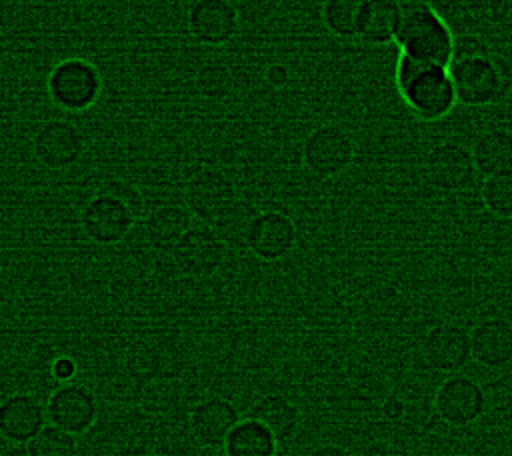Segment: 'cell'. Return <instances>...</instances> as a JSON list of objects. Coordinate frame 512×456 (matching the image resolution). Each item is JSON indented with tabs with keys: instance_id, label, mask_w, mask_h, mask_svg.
<instances>
[{
	"instance_id": "cell-1",
	"label": "cell",
	"mask_w": 512,
	"mask_h": 456,
	"mask_svg": "<svg viewBox=\"0 0 512 456\" xmlns=\"http://www.w3.org/2000/svg\"><path fill=\"white\" fill-rule=\"evenodd\" d=\"M394 84L408 112L422 122L446 118L458 104L448 66L398 54Z\"/></svg>"
},
{
	"instance_id": "cell-2",
	"label": "cell",
	"mask_w": 512,
	"mask_h": 456,
	"mask_svg": "<svg viewBox=\"0 0 512 456\" xmlns=\"http://www.w3.org/2000/svg\"><path fill=\"white\" fill-rule=\"evenodd\" d=\"M454 32L428 0H402L396 30L400 54L432 64H450Z\"/></svg>"
},
{
	"instance_id": "cell-3",
	"label": "cell",
	"mask_w": 512,
	"mask_h": 456,
	"mask_svg": "<svg viewBox=\"0 0 512 456\" xmlns=\"http://www.w3.org/2000/svg\"><path fill=\"white\" fill-rule=\"evenodd\" d=\"M448 72L456 100L462 106L480 108L504 100L512 90V66L500 54L450 62Z\"/></svg>"
},
{
	"instance_id": "cell-4",
	"label": "cell",
	"mask_w": 512,
	"mask_h": 456,
	"mask_svg": "<svg viewBox=\"0 0 512 456\" xmlns=\"http://www.w3.org/2000/svg\"><path fill=\"white\" fill-rule=\"evenodd\" d=\"M102 74L86 58H64L46 76V92L50 102L70 114L90 110L102 94Z\"/></svg>"
},
{
	"instance_id": "cell-5",
	"label": "cell",
	"mask_w": 512,
	"mask_h": 456,
	"mask_svg": "<svg viewBox=\"0 0 512 456\" xmlns=\"http://www.w3.org/2000/svg\"><path fill=\"white\" fill-rule=\"evenodd\" d=\"M356 154L352 134L334 122L314 126L302 140L300 158L304 168L316 178H336L344 174Z\"/></svg>"
},
{
	"instance_id": "cell-6",
	"label": "cell",
	"mask_w": 512,
	"mask_h": 456,
	"mask_svg": "<svg viewBox=\"0 0 512 456\" xmlns=\"http://www.w3.org/2000/svg\"><path fill=\"white\" fill-rule=\"evenodd\" d=\"M86 152V136L78 124L66 118H50L32 136V156L46 170H68Z\"/></svg>"
},
{
	"instance_id": "cell-7",
	"label": "cell",
	"mask_w": 512,
	"mask_h": 456,
	"mask_svg": "<svg viewBox=\"0 0 512 456\" xmlns=\"http://www.w3.org/2000/svg\"><path fill=\"white\" fill-rule=\"evenodd\" d=\"M238 198L232 174L218 166H200L184 184V202L190 214L212 224Z\"/></svg>"
},
{
	"instance_id": "cell-8",
	"label": "cell",
	"mask_w": 512,
	"mask_h": 456,
	"mask_svg": "<svg viewBox=\"0 0 512 456\" xmlns=\"http://www.w3.org/2000/svg\"><path fill=\"white\" fill-rule=\"evenodd\" d=\"M228 246L220 240L212 226H192L172 248L170 258L174 268L194 280L214 276L226 262Z\"/></svg>"
},
{
	"instance_id": "cell-9",
	"label": "cell",
	"mask_w": 512,
	"mask_h": 456,
	"mask_svg": "<svg viewBox=\"0 0 512 456\" xmlns=\"http://www.w3.org/2000/svg\"><path fill=\"white\" fill-rule=\"evenodd\" d=\"M424 176L440 192L468 190L478 176L472 150L458 140L434 144L424 158Z\"/></svg>"
},
{
	"instance_id": "cell-10",
	"label": "cell",
	"mask_w": 512,
	"mask_h": 456,
	"mask_svg": "<svg viewBox=\"0 0 512 456\" xmlns=\"http://www.w3.org/2000/svg\"><path fill=\"white\" fill-rule=\"evenodd\" d=\"M84 236L98 246L120 244L134 228L136 216L120 200L94 192L78 216Z\"/></svg>"
},
{
	"instance_id": "cell-11",
	"label": "cell",
	"mask_w": 512,
	"mask_h": 456,
	"mask_svg": "<svg viewBox=\"0 0 512 456\" xmlns=\"http://www.w3.org/2000/svg\"><path fill=\"white\" fill-rule=\"evenodd\" d=\"M48 422L72 432L86 434L100 416V402L96 394L82 382L58 384L46 400Z\"/></svg>"
},
{
	"instance_id": "cell-12",
	"label": "cell",
	"mask_w": 512,
	"mask_h": 456,
	"mask_svg": "<svg viewBox=\"0 0 512 456\" xmlns=\"http://www.w3.org/2000/svg\"><path fill=\"white\" fill-rule=\"evenodd\" d=\"M298 242L296 222L280 210H260L246 234L244 248L262 262H278L292 254Z\"/></svg>"
},
{
	"instance_id": "cell-13",
	"label": "cell",
	"mask_w": 512,
	"mask_h": 456,
	"mask_svg": "<svg viewBox=\"0 0 512 456\" xmlns=\"http://www.w3.org/2000/svg\"><path fill=\"white\" fill-rule=\"evenodd\" d=\"M240 410L220 394L200 398L188 412V430L200 448L218 450L224 446L230 430L238 424Z\"/></svg>"
},
{
	"instance_id": "cell-14",
	"label": "cell",
	"mask_w": 512,
	"mask_h": 456,
	"mask_svg": "<svg viewBox=\"0 0 512 456\" xmlns=\"http://www.w3.org/2000/svg\"><path fill=\"white\" fill-rule=\"evenodd\" d=\"M186 26L198 44L224 46L238 32L240 14L232 0H194L186 14Z\"/></svg>"
},
{
	"instance_id": "cell-15",
	"label": "cell",
	"mask_w": 512,
	"mask_h": 456,
	"mask_svg": "<svg viewBox=\"0 0 512 456\" xmlns=\"http://www.w3.org/2000/svg\"><path fill=\"white\" fill-rule=\"evenodd\" d=\"M434 410L450 426H468L482 418V384L472 376H448L434 392Z\"/></svg>"
},
{
	"instance_id": "cell-16",
	"label": "cell",
	"mask_w": 512,
	"mask_h": 456,
	"mask_svg": "<svg viewBox=\"0 0 512 456\" xmlns=\"http://www.w3.org/2000/svg\"><path fill=\"white\" fill-rule=\"evenodd\" d=\"M422 358L436 372H458L470 358V332L456 322H440L422 338Z\"/></svg>"
},
{
	"instance_id": "cell-17",
	"label": "cell",
	"mask_w": 512,
	"mask_h": 456,
	"mask_svg": "<svg viewBox=\"0 0 512 456\" xmlns=\"http://www.w3.org/2000/svg\"><path fill=\"white\" fill-rule=\"evenodd\" d=\"M46 420V404L32 392H10L0 400V438L8 444H26Z\"/></svg>"
},
{
	"instance_id": "cell-18",
	"label": "cell",
	"mask_w": 512,
	"mask_h": 456,
	"mask_svg": "<svg viewBox=\"0 0 512 456\" xmlns=\"http://www.w3.org/2000/svg\"><path fill=\"white\" fill-rule=\"evenodd\" d=\"M472 358L488 368L498 370L512 364V322L502 316H488L470 330Z\"/></svg>"
},
{
	"instance_id": "cell-19",
	"label": "cell",
	"mask_w": 512,
	"mask_h": 456,
	"mask_svg": "<svg viewBox=\"0 0 512 456\" xmlns=\"http://www.w3.org/2000/svg\"><path fill=\"white\" fill-rule=\"evenodd\" d=\"M192 228V214L180 204H158L144 216V238L158 252H172L180 238Z\"/></svg>"
},
{
	"instance_id": "cell-20",
	"label": "cell",
	"mask_w": 512,
	"mask_h": 456,
	"mask_svg": "<svg viewBox=\"0 0 512 456\" xmlns=\"http://www.w3.org/2000/svg\"><path fill=\"white\" fill-rule=\"evenodd\" d=\"M248 416L262 422L280 444L292 440L302 422L298 404L284 392L262 394L250 404Z\"/></svg>"
},
{
	"instance_id": "cell-21",
	"label": "cell",
	"mask_w": 512,
	"mask_h": 456,
	"mask_svg": "<svg viewBox=\"0 0 512 456\" xmlns=\"http://www.w3.org/2000/svg\"><path fill=\"white\" fill-rule=\"evenodd\" d=\"M472 158L478 174L492 176L512 170V130L504 126H492L482 130L472 146Z\"/></svg>"
},
{
	"instance_id": "cell-22",
	"label": "cell",
	"mask_w": 512,
	"mask_h": 456,
	"mask_svg": "<svg viewBox=\"0 0 512 456\" xmlns=\"http://www.w3.org/2000/svg\"><path fill=\"white\" fill-rule=\"evenodd\" d=\"M400 18L398 0H366L358 40L366 46H388L396 40Z\"/></svg>"
},
{
	"instance_id": "cell-23",
	"label": "cell",
	"mask_w": 512,
	"mask_h": 456,
	"mask_svg": "<svg viewBox=\"0 0 512 456\" xmlns=\"http://www.w3.org/2000/svg\"><path fill=\"white\" fill-rule=\"evenodd\" d=\"M280 442L254 418H240L224 440V456H278Z\"/></svg>"
},
{
	"instance_id": "cell-24",
	"label": "cell",
	"mask_w": 512,
	"mask_h": 456,
	"mask_svg": "<svg viewBox=\"0 0 512 456\" xmlns=\"http://www.w3.org/2000/svg\"><path fill=\"white\" fill-rule=\"evenodd\" d=\"M260 210L246 198H236L210 226L228 248H244L248 228Z\"/></svg>"
},
{
	"instance_id": "cell-25",
	"label": "cell",
	"mask_w": 512,
	"mask_h": 456,
	"mask_svg": "<svg viewBox=\"0 0 512 456\" xmlns=\"http://www.w3.org/2000/svg\"><path fill=\"white\" fill-rule=\"evenodd\" d=\"M364 4L366 0H324L320 6L324 28L342 40L358 38Z\"/></svg>"
},
{
	"instance_id": "cell-26",
	"label": "cell",
	"mask_w": 512,
	"mask_h": 456,
	"mask_svg": "<svg viewBox=\"0 0 512 456\" xmlns=\"http://www.w3.org/2000/svg\"><path fill=\"white\" fill-rule=\"evenodd\" d=\"M194 88L206 100H212V102L226 100L234 90L232 70L224 62L208 60L196 70Z\"/></svg>"
},
{
	"instance_id": "cell-27",
	"label": "cell",
	"mask_w": 512,
	"mask_h": 456,
	"mask_svg": "<svg viewBox=\"0 0 512 456\" xmlns=\"http://www.w3.org/2000/svg\"><path fill=\"white\" fill-rule=\"evenodd\" d=\"M24 446L26 456H78V436L54 424H46Z\"/></svg>"
},
{
	"instance_id": "cell-28",
	"label": "cell",
	"mask_w": 512,
	"mask_h": 456,
	"mask_svg": "<svg viewBox=\"0 0 512 456\" xmlns=\"http://www.w3.org/2000/svg\"><path fill=\"white\" fill-rule=\"evenodd\" d=\"M480 198L490 214L512 220V170L484 176Z\"/></svg>"
},
{
	"instance_id": "cell-29",
	"label": "cell",
	"mask_w": 512,
	"mask_h": 456,
	"mask_svg": "<svg viewBox=\"0 0 512 456\" xmlns=\"http://www.w3.org/2000/svg\"><path fill=\"white\" fill-rule=\"evenodd\" d=\"M482 418L490 424L512 420V382L496 378L482 384Z\"/></svg>"
},
{
	"instance_id": "cell-30",
	"label": "cell",
	"mask_w": 512,
	"mask_h": 456,
	"mask_svg": "<svg viewBox=\"0 0 512 456\" xmlns=\"http://www.w3.org/2000/svg\"><path fill=\"white\" fill-rule=\"evenodd\" d=\"M96 192L108 194V196L120 200L124 206L130 208V212L136 216V220L146 216V200H144L142 192L138 190L136 184H132L124 178H106L98 184Z\"/></svg>"
},
{
	"instance_id": "cell-31",
	"label": "cell",
	"mask_w": 512,
	"mask_h": 456,
	"mask_svg": "<svg viewBox=\"0 0 512 456\" xmlns=\"http://www.w3.org/2000/svg\"><path fill=\"white\" fill-rule=\"evenodd\" d=\"M490 54H494V50H492V46L488 44V40L484 36L474 34V32L454 34L450 62H462V60L490 56Z\"/></svg>"
},
{
	"instance_id": "cell-32",
	"label": "cell",
	"mask_w": 512,
	"mask_h": 456,
	"mask_svg": "<svg viewBox=\"0 0 512 456\" xmlns=\"http://www.w3.org/2000/svg\"><path fill=\"white\" fill-rule=\"evenodd\" d=\"M484 10L496 28L512 34V0H486Z\"/></svg>"
},
{
	"instance_id": "cell-33",
	"label": "cell",
	"mask_w": 512,
	"mask_h": 456,
	"mask_svg": "<svg viewBox=\"0 0 512 456\" xmlns=\"http://www.w3.org/2000/svg\"><path fill=\"white\" fill-rule=\"evenodd\" d=\"M50 376L58 382V384H68V382H74V378L78 376L80 372V366H78V360L70 354H58L56 358H52L50 362V368H48Z\"/></svg>"
},
{
	"instance_id": "cell-34",
	"label": "cell",
	"mask_w": 512,
	"mask_h": 456,
	"mask_svg": "<svg viewBox=\"0 0 512 456\" xmlns=\"http://www.w3.org/2000/svg\"><path fill=\"white\" fill-rule=\"evenodd\" d=\"M290 78H292L290 68L286 64H282V62H272L264 70V80L272 88H284L290 82Z\"/></svg>"
},
{
	"instance_id": "cell-35",
	"label": "cell",
	"mask_w": 512,
	"mask_h": 456,
	"mask_svg": "<svg viewBox=\"0 0 512 456\" xmlns=\"http://www.w3.org/2000/svg\"><path fill=\"white\" fill-rule=\"evenodd\" d=\"M404 410H406V404L400 396L396 394H390L384 402H382V416L386 420H400L404 416Z\"/></svg>"
},
{
	"instance_id": "cell-36",
	"label": "cell",
	"mask_w": 512,
	"mask_h": 456,
	"mask_svg": "<svg viewBox=\"0 0 512 456\" xmlns=\"http://www.w3.org/2000/svg\"><path fill=\"white\" fill-rule=\"evenodd\" d=\"M306 456H352V452L336 442H322L314 446Z\"/></svg>"
}]
</instances>
